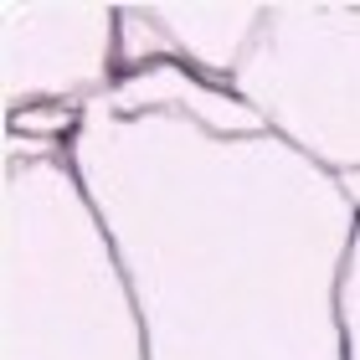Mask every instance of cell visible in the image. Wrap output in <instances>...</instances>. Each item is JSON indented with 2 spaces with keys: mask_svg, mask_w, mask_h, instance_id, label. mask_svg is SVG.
<instances>
[]
</instances>
